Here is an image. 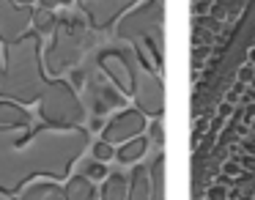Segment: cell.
Masks as SVG:
<instances>
[{"mask_svg":"<svg viewBox=\"0 0 255 200\" xmlns=\"http://www.w3.org/2000/svg\"><path fill=\"white\" fill-rule=\"evenodd\" d=\"M80 36L83 28L77 22H61L55 33V44L47 52V69L52 74H61L63 69H69L80 55Z\"/></svg>","mask_w":255,"mask_h":200,"instance_id":"obj_2","label":"cell"},{"mask_svg":"<svg viewBox=\"0 0 255 200\" xmlns=\"http://www.w3.org/2000/svg\"><path fill=\"white\" fill-rule=\"evenodd\" d=\"M14 3H17V6H30L33 0H14Z\"/></svg>","mask_w":255,"mask_h":200,"instance_id":"obj_28","label":"cell"},{"mask_svg":"<svg viewBox=\"0 0 255 200\" xmlns=\"http://www.w3.org/2000/svg\"><path fill=\"white\" fill-rule=\"evenodd\" d=\"M151 137H154V143H156V145L165 143V134H162V123H159V121L151 123Z\"/></svg>","mask_w":255,"mask_h":200,"instance_id":"obj_20","label":"cell"},{"mask_svg":"<svg viewBox=\"0 0 255 200\" xmlns=\"http://www.w3.org/2000/svg\"><path fill=\"white\" fill-rule=\"evenodd\" d=\"M127 200H151V170H145V167H134L132 170Z\"/></svg>","mask_w":255,"mask_h":200,"instance_id":"obj_7","label":"cell"},{"mask_svg":"<svg viewBox=\"0 0 255 200\" xmlns=\"http://www.w3.org/2000/svg\"><path fill=\"white\" fill-rule=\"evenodd\" d=\"M69 3H72V0H61V6H69Z\"/></svg>","mask_w":255,"mask_h":200,"instance_id":"obj_31","label":"cell"},{"mask_svg":"<svg viewBox=\"0 0 255 200\" xmlns=\"http://www.w3.org/2000/svg\"><path fill=\"white\" fill-rule=\"evenodd\" d=\"M3 80H6V72L0 69V94H6V83H3Z\"/></svg>","mask_w":255,"mask_h":200,"instance_id":"obj_27","label":"cell"},{"mask_svg":"<svg viewBox=\"0 0 255 200\" xmlns=\"http://www.w3.org/2000/svg\"><path fill=\"white\" fill-rule=\"evenodd\" d=\"M83 104L77 101V94L72 85L63 80H52L41 94V118L47 123H58V126H74L83 121Z\"/></svg>","mask_w":255,"mask_h":200,"instance_id":"obj_1","label":"cell"},{"mask_svg":"<svg viewBox=\"0 0 255 200\" xmlns=\"http://www.w3.org/2000/svg\"><path fill=\"white\" fill-rule=\"evenodd\" d=\"M132 72H134V91H132V96H134V101H137V110L143 112V115H162V101H165V96H162V80H159V74L154 72V69H148V66H143L140 63L137 69L132 66Z\"/></svg>","mask_w":255,"mask_h":200,"instance_id":"obj_3","label":"cell"},{"mask_svg":"<svg viewBox=\"0 0 255 200\" xmlns=\"http://www.w3.org/2000/svg\"><path fill=\"white\" fill-rule=\"evenodd\" d=\"M96 99H94V110H96V115H105L110 107H121L124 104V94L121 91H113V88H107V85H96Z\"/></svg>","mask_w":255,"mask_h":200,"instance_id":"obj_8","label":"cell"},{"mask_svg":"<svg viewBox=\"0 0 255 200\" xmlns=\"http://www.w3.org/2000/svg\"><path fill=\"white\" fill-rule=\"evenodd\" d=\"M244 154H250V156H255V134H253V137H247V140H244Z\"/></svg>","mask_w":255,"mask_h":200,"instance_id":"obj_23","label":"cell"},{"mask_svg":"<svg viewBox=\"0 0 255 200\" xmlns=\"http://www.w3.org/2000/svg\"><path fill=\"white\" fill-rule=\"evenodd\" d=\"M206 200H211V198H206Z\"/></svg>","mask_w":255,"mask_h":200,"instance_id":"obj_33","label":"cell"},{"mask_svg":"<svg viewBox=\"0 0 255 200\" xmlns=\"http://www.w3.org/2000/svg\"><path fill=\"white\" fill-rule=\"evenodd\" d=\"M151 200H165V156H156L151 167Z\"/></svg>","mask_w":255,"mask_h":200,"instance_id":"obj_14","label":"cell"},{"mask_svg":"<svg viewBox=\"0 0 255 200\" xmlns=\"http://www.w3.org/2000/svg\"><path fill=\"white\" fill-rule=\"evenodd\" d=\"M242 165H244V167H247V170H250V173H255V156H250V154H244V156H242Z\"/></svg>","mask_w":255,"mask_h":200,"instance_id":"obj_24","label":"cell"},{"mask_svg":"<svg viewBox=\"0 0 255 200\" xmlns=\"http://www.w3.org/2000/svg\"><path fill=\"white\" fill-rule=\"evenodd\" d=\"M113 156H116V148H113V143H107V140H99V143L94 145V159L110 162Z\"/></svg>","mask_w":255,"mask_h":200,"instance_id":"obj_17","label":"cell"},{"mask_svg":"<svg viewBox=\"0 0 255 200\" xmlns=\"http://www.w3.org/2000/svg\"><path fill=\"white\" fill-rule=\"evenodd\" d=\"M129 195V181L124 173H116V176H107L105 184H102V200H127Z\"/></svg>","mask_w":255,"mask_h":200,"instance_id":"obj_12","label":"cell"},{"mask_svg":"<svg viewBox=\"0 0 255 200\" xmlns=\"http://www.w3.org/2000/svg\"><path fill=\"white\" fill-rule=\"evenodd\" d=\"M228 200H247V198H236V195H231V198H228Z\"/></svg>","mask_w":255,"mask_h":200,"instance_id":"obj_30","label":"cell"},{"mask_svg":"<svg viewBox=\"0 0 255 200\" xmlns=\"http://www.w3.org/2000/svg\"><path fill=\"white\" fill-rule=\"evenodd\" d=\"M30 115L14 101H0V126H28Z\"/></svg>","mask_w":255,"mask_h":200,"instance_id":"obj_10","label":"cell"},{"mask_svg":"<svg viewBox=\"0 0 255 200\" xmlns=\"http://www.w3.org/2000/svg\"><path fill=\"white\" fill-rule=\"evenodd\" d=\"M145 151H148V137L140 134V137H134V140H127V143L116 151V159L121 162V165H134Z\"/></svg>","mask_w":255,"mask_h":200,"instance_id":"obj_9","label":"cell"},{"mask_svg":"<svg viewBox=\"0 0 255 200\" xmlns=\"http://www.w3.org/2000/svg\"><path fill=\"white\" fill-rule=\"evenodd\" d=\"M225 176H242V167H239L236 165V162H228V165H225Z\"/></svg>","mask_w":255,"mask_h":200,"instance_id":"obj_22","label":"cell"},{"mask_svg":"<svg viewBox=\"0 0 255 200\" xmlns=\"http://www.w3.org/2000/svg\"><path fill=\"white\" fill-rule=\"evenodd\" d=\"M66 200H94L96 198V189H94V181L88 176H74L72 181L66 184Z\"/></svg>","mask_w":255,"mask_h":200,"instance_id":"obj_13","label":"cell"},{"mask_svg":"<svg viewBox=\"0 0 255 200\" xmlns=\"http://www.w3.org/2000/svg\"><path fill=\"white\" fill-rule=\"evenodd\" d=\"M19 200H66V192L58 184H33L19 195Z\"/></svg>","mask_w":255,"mask_h":200,"instance_id":"obj_11","label":"cell"},{"mask_svg":"<svg viewBox=\"0 0 255 200\" xmlns=\"http://www.w3.org/2000/svg\"><path fill=\"white\" fill-rule=\"evenodd\" d=\"M209 198H211V200H228V198H231V192H228L222 184H217V187L209 189Z\"/></svg>","mask_w":255,"mask_h":200,"instance_id":"obj_19","label":"cell"},{"mask_svg":"<svg viewBox=\"0 0 255 200\" xmlns=\"http://www.w3.org/2000/svg\"><path fill=\"white\" fill-rule=\"evenodd\" d=\"M253 77H255V69L253 66H244L242 72H239V80H242V83H253Z\"/></svg>","mask_w":255,"mask_h":200,"instance_id":"obj_21","label":"cell"},{"mask_svg":"<svg viewBox=\"0 0 255 200\" xmlns=\"http://www.w3.org/2000/svg\"><path fill=\"white\" fill-rule=\"evenodd\" d=\"M30 22H33V11L28 6H17L14 0H0V39L8 47L25 39Z\"/></svg>","mask_w":255,"mask_h":200,"instance_id":"obj_4","label":"cell"},{"mask_svg":"<svg viewBox=\"0 0 255 200\" xmlns=\"http://www.w3.org/2000/svg\"><path fill=\"white\" fill-rule=\"evenodd\" d=\"M85 176H88L91 181H99V178H107V165H105V162H99V159L88 162V165H85Z\"/></svg>","mask_w":255,"mask_h":200,"instance_id":"obj_18","label":"cell"},{"mask_svg":"<svg viewBox=\"0 0 255 200\" xmlns=\"http://www.w3.org/2000/svg\"><path fill=\"white\" fill-rule=\"evenodd\" d=\"M33 25H36V30H39V33H50V30L58 28L55 14H52L50 8H39V11L33 14Z\"/></svg>","mask_w":255,"mask_h":200,"instance_id":"obj_15","label":"cell"},{"mask_svg":"<svg viewBox=\"0 0 255 200\" xmlns=\"http://www.w3.org/2000/svg\"><path fill=\"white\" fill-rule=\"evenodd\" d=\"M236 198H250L255 195V173L253 176H239V181H233V192Z\"/></svg>","mask_w":255,"mask_h":200,"instance_id":"obj_16","label":"cell"},{"mask_svg":"<svg viewBox=\"0 0 255 200\" xmlns=\"http://www.w3.org/2000/svg\"><path fill=\"white\" fill-rule=\"evenodd\" d=\"M83 77H85L83 72H74V74H72V83H74V88H80V85H83Z\"/></svg>","mask_w":255,"mask_h":200,"instance_id":"obj_26","label":"cell"},{"mask_svg":"<svg viewBox=\"0 0 255 200\" xmlns=\"http://www.w3.org/2000/svg\"><path fill=\"white\" fill-rule=\"evenodd\" d=\"M39 3H41V8H50V11L55 6H61V0H39Z\"/></svg>","mask_w":255,"mask_h":200,"instance_id":"obj_25","label":"cell"},{"mask_svg":"<svg viewBox=\"0 0 255 200\" xmlns=\"http://www.w3.org/2000/svg\"><path fill=\"white\" fill-rule=\"evenodd\" d=\"M99 63H102V69H105L107 80H113V85H116L124 96L132 94L134 91V72L121 52H113V50L105 52V55H99Z\"/></svg>","mask_w":255,"mask_h":200,"instance_id":"obj_6","label":"cell"},{"mask_svg":"<svg viewBox=\"0 0 255 200\" xmlns=\"http://www.w3.org/2000/svg\"><path fill=\"white\" fill-rule=\"evenodd\" d=\"M145 132V115L140 110H124L113 118L105 126V134L102 140L107 143H127V140H134Z\"/></svg>","mask_w":255,"mask_h":200,"instance_id":"obj_5","label":"cell"},{"mask_svg":"<svg viewBox=\"0 0 255 200\" xmlns=\"http://www.w3.org/2000/svg\"><path fill=\"white\" fill-rule=\"evenodd\" d=\"M250 96H253V99H255V88H253V94H250Z\"/></svg>","mask_w":255,"mask_h":200,"instance_id":"obj_32","label":"cell"},{"mask_svg":"<svg viewBox=\"0 0 255 200\" xmlns=\"http://www.w3.org/2000/svg\"><path fill=\"white\" fill-rule=\"evenodd\" d=\"M247 58H250V63H255V47H253V50L247 52Z\"/></svg>","mask_w":255,"mask_h":200,"instance_id":"obj_29","label":"cell"}]
</instances>
